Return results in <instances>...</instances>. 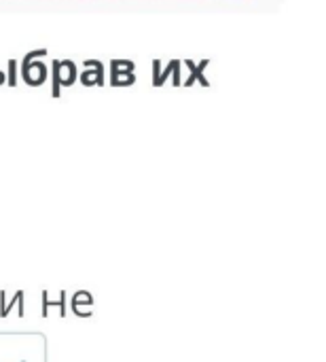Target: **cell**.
Returning a JSON list of instances; mask_svg holds the SVG:
<instances>
[{"instance_id":"6da1fadb","label":"cell","mask_w":326,"mask_h":362,"mask_svg":"<svg viewBox=\"0 0 326 362\" xmlns=\"http://www.w3.org/2000/svg\"><path fill=\"white\" fill-rule=\"evenodd\" d=\"M59 297H62L59 301H47V297H45V314H47V308H51V305H59V308H62V316L66 314V301H64V297H66V295L62 293ZM45 314H42V316H45Z\"/></svg>"},{"instance_id":"7a4b0ae2","label":"cell","mask_w":326,"mask_h":362,"mask_svg":"<svg viewBox=\"0 0 326 362\" xmlns=\"http://www.w3.org/2000/svg\"><path fill=\"white\" fill-rule=\"evenodd\" d=\"M19 297H21V293H17V295H15V299H13V303H15V301H17ZM8 308H11V305L6 303V305H4V310H2V316H6V312H8Z\"/></svg>"}]
</instances>
